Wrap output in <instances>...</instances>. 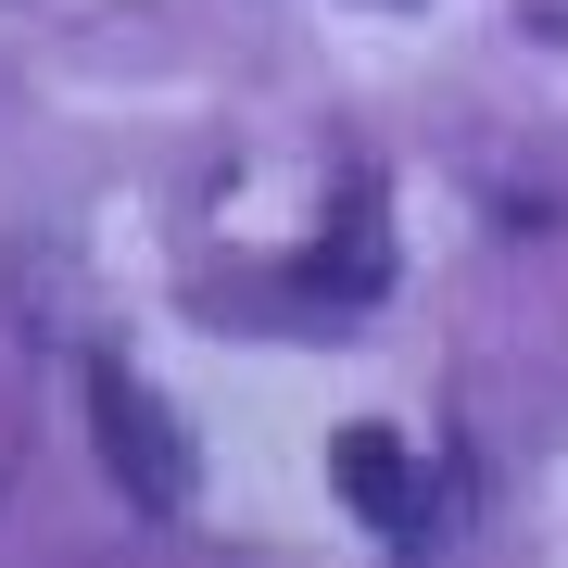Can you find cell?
Wrapping results in <instances>:
<instances>
[{"instance_id":"cell-1","label":"cell","mask_w":568,"mask_h":568,"mask_svg":"<svg viewBox=\"0 0 568 568\" xmlns=\"http://www.w3.org/2000/svg\"><path fill=\"white\" fill-rule=\"evenodd\" d=\"M89 443H102V467H114V493L140 518H190V493H203V455H190V429H178V405L140 379V366H89Z\"/></svg>"},{"instance_id":"cell-2","label":"cell","mask_w":568,"mask_h":568,"mask_svg":"<svg viewBox=\"0 0 568 568\" xmlns=\"http://www.w3.org/2000/svg\"><path fill=\"white\" fill-rule=\"evenodd\" d=\"M328 480H342V493H354V518H366V530H392L405 556L429 544V480H417L405 429H379V417L342 429V443H328Z\"/></svg>"}]
</instances>
